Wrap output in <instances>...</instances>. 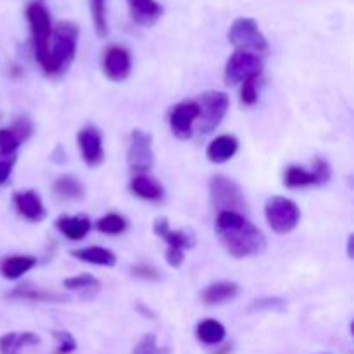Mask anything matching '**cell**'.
<instances>
[{
	"label": "cell",
	"instance_id": "1",
	"mask_svg": "<svg viewBox=\"0 0 354 354\" xmlns=\"http://www.w3.org/2000/svg\"><path fill=\"white\" fill-rule=\"evenodd\" d=\"M214 230L228 254L234 258H251L266 251L265 235L242 214L221 211L214 221Z\"/></svg>",
	"mask_w": 354,
	"mask_h": 354
},
{
	"label": "cell",
	"instance_id": "2",
	"mask_svg": "<svg viewBox=\"0 0 354 354\" xmlns=\"http://www.w3.org/2000/svg\"><path fill=\"white\" fill-rule=\"evenodd\" d=\"M80 30L73 21H61L52 30V44H48L50 54V75H59L69 68L76 55Z\"/></svg>",
	"mask_w": 354,
	"mask_h": 354
},
{
	"label": "cell",
	"instance_id": "3",
	"mask_svg": "<svg viewBox=\"0 0 354 354\" xmlns=\"http://www.w3.org/2000/svg\"><path fill=\"white\" fill-rule=\"evenodd\" d=\"M26 17L30 23L31 37H33L35 57L40 62L44 71L50 75V54H48V44H50L52 35L50 14L45 9L44 3L31 2L26 7Z\"/></svg>",
	"mask_w": 354,
	"mask_h": 354
},
{
	"label": "cell",
	"instance_id": "4",
	"mask_svg": "<svg viewBox=\"0 0 354 354\" xmlns=\"http://www.w3.org/2000/svg\"><path fill=\"white\" fill-rule=\"evenodd\" d=\"M228 41L237 50L256 55L268 50V41L252 17H237L228 30Z\"/></svg>",
	"mask_w": 354,
	"mask_h": 354
},
{
	"label": "cell",
	"instance_id": "5",
	"mask_svg": "<svg viewBox=\"0 0 354 354\" xmlns=\"http://www.w3.org/2000/svg\"><path fill=\"white\" fill-rule=\"evenodd\" d=\"M265 216L275 234H290L301 220L299 206L287 197H270L265 204Z\"/></svg>",
	"mask_w": 354,
	"mask_h": 354
},
{
	"label": "cell",
	"instance_id": "6",
	"mask_svg": "<svg viewBox=\"0 0 354 354\" xmlns=\"http://www.w3.org/2000/svg\"><path fill=\"white\" fill-rule=\"evenodd\" d=\"M154 234L165 239L168 244L166 251V261L171 268H180L185 259V249H192L196 245V235L185 230H171L169 221L166 218H158L154 221Z\"/></svg>",
	"mask_w": 354,
	"mask_h": 354
},
{
	"label": "cell",
	"instance_id": "7",
	"mask_svg": "<svg viewBox=\"0 0 354 354\" xmlns=\"http://www.w3.org/2000/svg\"><path fill=\"white\" fill-rule=\"evenodd\" d=\"M209 197L211 204L218 213L221 211H232L239 213L245 209V199L242 196V190L234 180L227 178L223 175H214L209 180Z\"/></svg>",
	"mask_w": 354,
	"mask_h": 354
},
{
	"label": "cell",
	"instance_id": "8",
	"mask_svg": "<svg viewBox=\"0 0 354 354\" xmlns=\"http://www.w3.org/2000/svg\"><path fill=\"white\" fill-rule=\"evenodd\" d=\"M196 102L199 106L197 120H199V130L203 133H211L213 130H216L230 107V99L227 93L220 92V90H209V92L201 93Z\"/></svg>",
	"mask_w": 354,
	"mask_h": 354
},
{
	"label": "cell",
	"instance_id": "9",
	"mask_svg": "<svg viewBox=\"0 0 354 354\" xmlns=\"http://www.w3.org/2000/svg\"><path fill=\"white\" fill-rule=\"evenodd\" d=\"M263 73V61L259 55L251 52L237 50L225 66V82L227 85H237L248 80H258Z\"/></svg>",
	"mask_w": 354,
	"mask_h": 354
},
{
	"label": "cell",
	"instance_id": "10",
	"mask_svg": "<svg viewBox=\"0 0 354 354\" xmlns=\"http://www.w3.org/2000/svg\"><path fill=\"white\" fill-rule=\"evenodd\" d=\"M128 165L131 171L144 175L145 171L154 165V152H152V137L144 130H133L130 135V145H128Z\"/></svg>",
	"mask_w": 354,
	"mask_h": 354
},
{
	"label": "cell",
	"instance_id": "11",
	"mask_svg": "<svg viewBox=\"0 0 354 354\" xmlns=\"http://www.w3.org/2000/svg\"><path fill=\"white\" fill-rule=\"evenodd\" d=\"M197 118H199V106L196 100H183L176 104L169 113L171 133L180 140H189L192 137V127Z\"/></svg>",
	"mask_w": 354,
	"mask_h": 354
},
{
	"label": "cell",
	"instance_id": "12",
	"mask_svg": "<svg viewBox=\"0 0 354 354\" xmlns=\"http://www.w3.org/2000/svg\"><path fill=\"white\" fill-rule=\"evenodd\" d=\"M104 75L113 82H124L131 71L130 52L121 45H111L104 54Z\"/></svg>",
	"mask_w": 354,
	"mask_h": 354
},
{
	"label": "cell",
	"instance_id": "13",
	"mask_svg": "<svg viewBox=\"0 0 354 354\" xmlns=\"http://www.w3.org/2000/svg\"><path fill=\"white\" fill-rule=\"evenodd\" d=\"M78 144L82 149L83 161L92 168L99 166L104 161V147H102V133L97 127L88 124L78 133Z\"/></svg>",
	"mask_w": 354,
	"mask_h": 354
},
{
	"label": "cell",
	"instance_id": "14",
	"mask_svg": "<svg viewBox=\"0 0 354 354\" xmlns=\"http://www.w3.org/2000/svg\"><path fill=\"white\" fill-rule=\"evenodd\" d=\"M131 19L144 28H151L162 17V6L156 0H127Z\"/></svg>",
	"mask_w": 354,
	"mask_h": 354
},
{
	"label": "cell",
	"instance_id": "15",
	"mask_svg": "<svg viewBox=\"0 0 354 354\" xmlns=\"http://www.w3.org/2000/svg\"><path fill=\"white\" fill-rule=\"evenodd\" d=\"M14 204L19 211L21 216L26 218L28 221H41L47 216L41 197L35 190H26V192H17L14 196Z\"/></svg>",
	"mask_w": 354,
	"mask_h": 354
},
{
	"label": "cell",
	"instance_id": "16",
	"mask_svg": "<svg viewBox=\"0 0 354 354\" xmlns=\"http://www.w3.org/2000/svg\"><path fill=\"white\" fill-rule=\"evenodd\" d=\"M55 227L69 241H82L92 230V221L86 214H75V216L62 214L55 221Z\"/></svg>",
	"mask_w": 354,
	"mask_h": 354
},
{
	"label": "cell",
	"instance_id": "17",
	"mask_svg": "<svg viewBox=\"0 0 354 354\" xmlns=\"http://www.w3.org/2000/svg\"><path fill=\"white\" fill-rule=\"evenodd\" d=\"M239 151V140L232 135H221L211 140L207 145V159L214 165H223V162L230 161Z\"/></svg>",
	"mask_w": 354,
	"mask_h": 354
},
{
	"label": "cell",
	"instance_id": "18",
	"mask_svg": "<svg viewBox=\"0 0 354 354\" xmlns=\"http://www.w3.org/2000/svg\"><path fill=\"white\" fill-rule=\"evenodd\" d=\"M241 287L235 282H216L207 286L206 289L201 292V301L206 306H216V304H223L227 301H232L239 294Z\"/></svg>",
	"mask_w": 354,
	"mask_h": 354
},
{
	"label": "cell",
	"instance_id": "19",
	"mask_svg": "<svg viewBox=\"0 0 354 354\" xmlns=\"http://www.w3.org/2000/svg\"><path fill=\"white\" fill-rule=\"evenodd\" d=\"M130 189L135 196L144 201H151V203H159L165 197V189H162L161 183L147 175L133 176Z\"/></svg>",
	"mask_w": 354,
	"mask_h": 354
},
{
	"label": "cell",
	"instance_id": "20",
	"mask_svg": "<svg viewBox=\"0 0 354 354\" xmlns=\"http://www.w3.org/2000/svg\"><path fill=\"white\" fill-rule=\"evenodd\" d=\"M35 266H37V258L35 256H9V258L0 261V275L3 279L16 280L23 277L24 273L30 272V270H33Z\"/></svg>",
	"mask_w": 354,
	"mask_h": 354
},
{
	"label": "cell",
	"instance_id": "21",
	"mask_svg": "<svg viewBox=\"0 0 354 354\" xmlns=\"http://www.w3.org/2000/svg\"><path fill=\"white\" fill-rule=\"evenodd\" d=\"M71 256L78 259V261L88 263V265H95V266H114L118 261L116 254H114L113 251L99 248V245H90V248H83V249H73Z\"/></svg>",
	"mask_w": 354,
	"mask_h": 354
},
{
	"label": "cell",
	"instance_id": "22",
	"mask_svg": "<svg viewBox=\"0 0 354 354\" xmlns=\"http://www.w3.org/2000/svg\"><path fill=\"white\" fill-rule=\"evenodd\" d=\"M38 344H40V337L33 332H24V334L10 332L0 337V354H19L23 348Z\"/></svg>",
	"mask_w": 354,
	"mask_h": 354
},
{
	"label": "cell",
	"instance_id": "23",
	"mask_svg": "<svg viewBox=\"0 0 354 354\" xmlns=\"http://www.w3.org/2000/svg\"><path fill=\"white\" fill-rule=\"evenodd\" d=\"M85 185L73 175L59 176L54 182V194L59 199L80 201L85 197Z\"/></svg>",
	"mask_w": 354,
	"mask_h": 354
},
{
	"label": "cell",
	"instance_id": "24",
	"mask_svg": "<svg viewBox=\"0 0 354 354\" xmlns=\"http://www.w3.org/2000/svg\"><path fill=\"white\" fill-rule=\"evenodd\" d=\"M7 297L31 301V303H64V301H68V297L62 296V294L47 292V290L35 289V287H17L12 292L7 294Z\"/></svg>",
	"mask_w": 354,
	"mask_h": 354
},
{
	"label": "cell",
	"instance_id": "25",
	"mask_svg": "<svg viewBox=\"0 0 354 354\" xmlns=\"http://www.w3.org/2000/svg\"><path fill=\"white\" fill-rule=\"evenodd\" d=\"M196 334L197 339H199L203 344L216 346L225 341V337H227V328L216 320H203L197 325Z\"/></svg>",
	"mask_w": 354,
	"mask_h": 354
},
{
	"label": "cell",
	"instance_id": "26",
	"mask_svg": "<svg viewBox=\"0 0 354 354\" xmlns=\"http://www.w3.org/2000/svg\"><path fill=\"white\" fill-rule=\"evenodd\" d=\"M289 189H303V187L310 185H320V180H318L317 173L315 171H306L301 166H290L286 171V178H283Z\"/></svg>",
	"mask_w": 354,
	"mask_h": 354
},
{
	"label": "cell",
	"instance_id": "27",
	"mask_svg": "<svg viewBox=\"0 0 354 354\" xmlns=\"http://www.w3.org/2000/svg\"><path fill=\"white\" fill-rule=\"evenodd\" d=\"M62 286L68 290H73V292H82L85 297L95 296L100 290V282L95 279V277L88 275V273H83V275L71 277V279H66L62 282Z\"/></svg>",
	"mask_w": 354,
	"mask_h": 354
},
{
	"label": "cell",
	"instance_id": "28",
	"mask_svg": "<svg viewBox=\"0 0 354 354\" xmlns=\"http://www.w3.org/2000/svg\"><path fill=\"white\" fill-rule=\"evenodd\" d=\"M90 16H92L93 26L100 38L109 35V24H107V0H88Z\"/></svg>",
	"mask_w": 354,
	"mask_h": 354
},
{
	"label": "cell",
	"instance_id": "29",
	"mask_svg": "<svg viewBox=\"0 0 354 354\" xmlns=\"http://www.w3.org/2000/svg\"><path fill=\"white\" fill-rule=\"evenodd\" d=\"M97 230L106 235H120L127 230V220L116 213L106 214L97 221Z\"/></svg>",
	"mask_w": 354,
	"mask_h": 354
},
{
	"label": "cell",
	"instance_id": "30",
	"mask_svg": "<svg viewBox=\"0 0 354 354\" xmlns=\"http://www.w3.org/2000/svg\"><path fill=\"white\" fill-rule=\"evenodd\" d=\"M287 308V301L282 297H263L249 304V311H283Z\"/></svg>",
	"mask_w": 354,
	"mask_h": 354
},
{
	"label": "cell",
	"instance_id": "31",
	"mask_svg": "<svg viewBox=\"0 0 354 354\" xmlns=\"http://www.w3.org/2000/svg\"><path fill=\"white\" fill-rule=\"evenodd\" d=\"M133 354H169V349L159 348L154 334H145L142 341L135 346Z\"/></svg>",
	"mask_w": 354,
	"mask_h": 354
},
{
	"label": "cell",
	"instance_id": "32",
	"mask_svg": "<svg viewBox=\"0 0 354 354\" xmlns=\"http://www.w3.org/2000/svg\"><path fill=\"white\" fill-rule=\"evenodd\" d=\"M19 145L21 142L17 140V137L9 130V128L0 130V152H2L3 156H14Z\"/></svg>",
	"mask_w": 354,
	"mask_h": 354
},
{
	"label": "cell",
	"instance_id": "33",
	"mask_svg": "<svg viewBox=\"0 0 354 354\" xmlns=\"http://www.w3.org/2000/svg\"><path fill=\"white\" fill-rule=\"evenodd\" d=\"M54 337L57 339V342H59L57 354H69L76 349V341H75V337L69 334V332L55 330Z\"/></svg>",
	"mask_w": 354,
	"mask_h": 354
},
{
	"label": "cell",
	"instance_id": "34",
	"mask_svg": "<svg viewBox=\"0 0 354 354\" xmlns=\"http://www.w3.org/2000/svg\"><path fill=\"white\" fill-rule=\"evenodd\" d=\"M10 131L16 135L17 140L24 142L28 140V137H30L31 133H33V124H31V121L26 120V118H19V120L14 123V128Z\"/></svg>",
	"mask_w": 354,
	"mask_h": 354
},
{
	"label": "cell",
	"instance_id": "35",
	"mask_svg": "<svg viewBox=\"0 0 354 354\" xmlns=\"http://www.w3.org/2000/svg\"><path fill=\"white\" fill-rule=\"evenodd\" d=\"M242 102L252 106L258 100V90H256V80H248L242 83V92H241Z\"/></svg>",
	"mask_w": 354,
	"mask_h": 354
},
{
	"label": "cell",
	"instance_id": "36",
	"mask_svg": "<svg viewBox=\"0 0 354 354\" xmlns=\"http://www.w3.org/2000/svg\"><path fill=\"white\" fill-rule=\"evenodd\" d=\"M313 171L317 173L318 180H320V185L327 183L328 180H330V176H332L330 165H328V162L325 161V159H322V158H317L313 161Z\"/></svg>",
	"mask_w": 354,
	"mask_h": 354
},
{
	"label": "cell",
	"instance_id": "37",
	"mask_svg": "<svg viewBox=\"0 0 354 354\" xmlns=\"http://www.w3.org/2000/svg\"><path fill=\"white\" fill-rule=\"evenodd\" d=\"M131 275L137 277V279H144V280H159L161 275H159L158 270H154L152 266H145V265H138L135 268H131Z\"/></svg>",
	"mask_w": 354,
	"mask_h": 354
},
{
	"label": "cell",
	"instance_id": "38",
	"mask_svg": "<svg viewBox=\"0 0 354 354\" xmlns=\"http://www.w3.org/2000/svg\"><path fill=\"white\" fill-rule=\"evenodd\" d=\"M16 165V156H7V159L0 161V183L7 182Z\"/></svg>",
	"mask_w": 354,
	"mask_h": 354
},
{
	"label": "cell",
	"instance_id": "39",
	"mask_svg": "<svg viewBox=\"0 0 354 354\" xmlns=\"http://www.w3.org/2000/svg\"><path fill=\"white\" fill-rule=\"evenodd\" d=\"M348 251H349V258H351L353 256V235L349 237V241H348Z\"/></svg>",
	"mask_w": 354,
	"mask_h": 354
}]
</instances>
